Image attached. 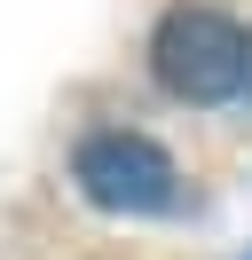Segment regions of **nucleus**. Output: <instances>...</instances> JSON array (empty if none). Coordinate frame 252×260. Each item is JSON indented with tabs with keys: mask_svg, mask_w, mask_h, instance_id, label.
I'll list each match as a JSON object with an SVG mask.
<instances>
[{
	"mask_svg": "<svg viewBox=\"0 0 252 260\" xmlns=\"http://www.w3.org/2000/svg\"><path fill=\"white\" fill-rule=\"evenodd\" d=\"M150 71L173 103H229L244 95V24L220 8H166L150 32Z\"/></svg>",
	"mask_w": 252,
	"mask_h": 260,
	"instance_id": "1",
	"label": "nucleus"
},
{
	"mask_svg": "<svg viewBox=\"0 0 252 260\" xmlns=\"http://www.w3.org/2000/svg\"><path fill=\"white\" fill-rule=\"evenodd\" d=\"M71 181H79V197L103 205V213H166L173 197H181L173 158L150 134H126V126L87 134V142L71 150Z\"/></svg>",
	"mask_w": 252,
	"mask_h": 260,
	"instance_id": "2",
	"label": "nucleus"
},
{
	"mask_svg": "<svg viewBox=\"0 0 252 260\" xmlns=\"http://www.w3.org/2000/svg\"><path fill=\"white\" fill-rule=\"evenodd\" d=\"M244 87H252V32H244Z\"/></svg>",
	"mask_w": 252,
	"mask_h": 260,
	"instance_id": "3",
	"label": "nucleus"
}]
</instances>
